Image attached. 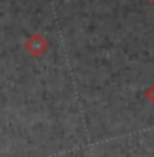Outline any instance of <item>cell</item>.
<instances>
[{"label": "cell", "mask_w": 154, "mask_h": 157, "mask_svg": "<svg viewBox=\"0 0 154 157\" xmlns=\"http://www.w3.org/2000/svg\"><path fill=\"white\" fill-rule=\"evenodd\" d=\"M27 50L32 55H35V56H38V55H41L46 50V41L43 40V36H40V35H35V36H32L30 40L27 41Z\"/></svg>", "instance_id": "1"}]
</instances>
